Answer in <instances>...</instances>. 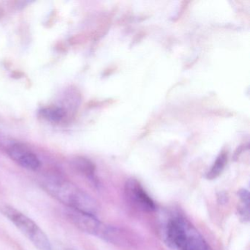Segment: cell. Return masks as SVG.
<instances>
[{"label": "cell", "instance_id": "1", "mask_svg": "<svg viewBox=\"0 0 250 250\" xmlns=\"http://www.w3.org/2000/svg\"><path fill=\"white\" fill-rule=\"evenodd\" d=\"M42 187L48 194L65 205L67 208L96 215V202L75 184L61 178H49L42 182Z\"/></svg>", "mask_w": 250, "mask_h": 250}, {"label": "cell", "instance_id": "2", "mask_svg": "<svg viewBox=\"0 0 250 250\" xmlns=\"http://www.w3.org/2000/svg\"><path fill=\"white\" fill-rule=\"evenodd\" d=\"M165 237L167 243L177 250H212L194 225L182 216L168 221Z\"/></svg>", "mask_w": 250, "mask_h": 250}, {"label": "cell", "instance_id": "3", "mask_svg": "<svg viewBox=\"0 0 250 250\" xmlns=\"http://www.w3.org/2000/svg\"><path fill=\"white\" fill-rule=\"evenodd\" d=\"M68 221L82 232L94 235L114 244H124L125 236L121 230L102 223L96 215L67 208Z\"/></svg>", "mask_w": 250, "mask_h": 250}, {"label": "cell", "instance_id": "4", "mask_svg": "<svg viewBox=\"0 0 250 250\" xmlns=\"http://www.w3.org/2000/svg\"><path fill=\"white\" fill-rule=\"evenodd\" d=\"M0 211L8 218L39 250H52V244L43 229L28 216L12 206H0Z\"/></svg>", "mask_w": 250, "mask_h": 250}, {"label": "cell", "instance_id": "5", "mask_svg": "<svg viewBox=\"0 0 250 250\" xmlns=\"http://www.w3.org/2000/svg\"><path fill=\"white\" fill-rule=\"evenodd\" d=\"M125 194L128 201L138 210L144 212L156 210V206L153 199L135 178H130L125 183Z\"/></svg>", "mask_w": 250, "mask_h": 250}, {"label": "cell", "instance_id": "6", "mask_svg": "<svg viewBox=\"0 0 250 250\" xmlns=\"http://www.w3.org/2000/svg\"><path fill=\"white\" fill-rule=\"evenodd\" d=\"M10 157L23 168L29 170H36L41 166L39 157L21 143H14L8 148Z\"/></svg>", "mask_w": 250, "mask_h": 250}, {"label": "cell", "instance_id": "7", "mask_svg": "<svg viewBox=\"0 0 250 250\" xmlns=\"http://www.w3.org/2000/svg\"><path fill=\"white\" fill-rule=\"evenodd\" d=\"M40 114L43 118L52 123H60L65 117V109L57 106H50L43 108L40 111Z\"/></svg>", "mask_w": 250, "mask_h": 250}, {"label": "cell", "instance_id": "8", "mask_svg": "<svg viewBox=\"0 0 250 250\" xmlns=\"http://www.w3.org/2000/svg\"><path fill=\"white\" fill-rule=\"evenodd\" d=\"M76 168L83 175H85L90 181L96 184V175H95V166L88 159L84 158H77L74 161Z\"/></svg>", "mask_w": 250, "mask_h": 250}, {"label": "cell", "instance_id": "9", "mask_svg": "<svg viewBox=\"0 0 250 250\" xmlns=\"http://www.w3.org/2000/svg\"><path fill=\"white\" fill-rule=\"evenodd\" d=\"M241 204L238 207V213L241 220L247 222L250 220V194L246 189L238 191Z\"/></svg>", "mask_w": 250, "mask_h": 250}, {"label": "cell", "instance_id": "10", "mask_svg": "<svg viewBox=\"0 0 250 250\" xmlns=\"http://www.w3.org/2000/svg\"><path fill=\"white\" fill-rule=\"evenodd\" d=\"M227 162H228V155L225 153H221L208 172V179L213 180L219 177L225 169Z\"/></svg>", "mask_w": 250, "mask_h": 250}, {"label": "cell", "instance_id": "11", "mask_svg": "<svg viewBox=\"0 0 250 250\" xmlns=\"http://www.w3.org/2000/svg\"><path fill=\"white\" fill-rule=\"evenodd\" d=\"M69 250V249H68V250Z\"/></svg>", "mask_w": 250, "mask_h": 250}]
</instances>
